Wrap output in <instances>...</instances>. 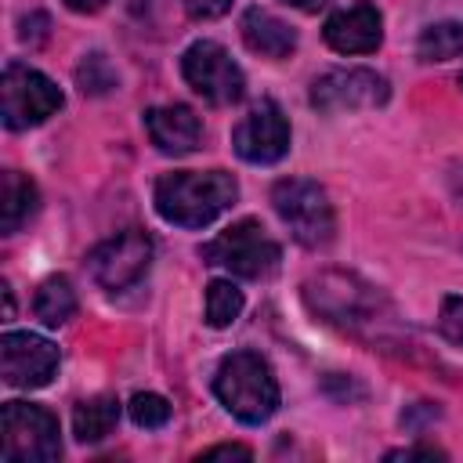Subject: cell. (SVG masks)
I'll return each mask as SVG.
<instances>
[{
  "label": "cell",
  "mask_w": 463,
  "mask_h": 463,
  "mask_svg": "<svg viewBox=\"0 0 463 463\" xmlns=\"http://www.w3.org/2000/svg\"><path fill=\"white\" fill-rule=\"evenodd\" d=\"M239 195V184L224 170H174L156 181V210L177 228H203L217 221Z\"/></svg>",
  "instance_id": "cell-1"
},
{
  "label": "cell",
  "mask_w": 463,
  "mask_h": 463,
  "mask_svg": "<svg viewBox=\"0 0 463 463\" xmlns=\"http://www.w3.org/2000/svg\"><path fill=\"white\" fill-rule=\"evenodd\" d=\"M213 394L242 423H264L279 409V383L257 351H232L213 376Z\"/></svg>",
  "instance_id": "cell-2"
},
{
  "label": "cell",
  "mask_w": 463,
  "mask_h": 463,
  "mask_svg": "<svg viewBox=\"0 0 463 463\" xmlns=\"http://www.w3.org/2000/svg\"><path fill=\"white\" fill-rule=\"evenodd\" d=\"M304 297L318 318L340 329H365L383 311V297L347 271H322L304 286Z\"/></svg>",
  "instance_id": "cell-3"
},
{
  "label": "cell",
  "mask_w": 463,
  "mask_h": 463,
  "mask_svg": "<svg viewBox=\"0 0 463 463\" xmlns=\"http://www.w3.org/2000/svg\"><path fill=\"white\" fill-rule=\"evenodd\" d=\"M271 206L300 246L318 250L333 242L336 217H333V203L322 184L307 177H286L271 188Z\"/></svg>",
  "instance_id": "cell-4"
},
{
  "label": "cell",
  "mask_w": 463,
  "mask_h": 463,
  "mask_svg": "<svg viewBox=\"0 0 463 463\" xmlns=\"http://www.w3.org/2000/svg\"><path fill=\"white\" fill-rule=\"evenodd\" d=\"M199 253H203L206 264L224 268L232 275H239V279H268L279 268V260H282L279 242L253 217L235 221L232 228H224L221 235H213Z\"/></svg>",
  "instance_id": "cell-5"
},
{
  "label": "cell",
  "mask_w": 463,
  "mask_h": 463,
  "mask_svg": "<svg viewBox=\"0 0 463 463\" xmlns=\"http://www.w3.org/2000/svg\"><path fill=\"white\" fill-rule=\"evenodd\" d=\"M61 109V90L54 87V80H47L43 72L11 61L0 76V112H4V127L7 130H25L43 123L47 116H54Z\"/></svg>",
  "instance_id": "cell-6"
},
{
  "label": "cell",
  "mask_w": 463,
  "mask_h": 463,
  "mask_svg": "<svg viewBox=\"0 0 463 463\" xmlns=\"http://www.w3.org/2000/svg\"><path fill=\"white\" fill-rule=\"evenodd\" d=\"M4 427V456L11 463H51L61 452L58 420L43 405L7 402L0 412Z\"/></svg>",
  "instance_id": "cell-7"
},
{
  "label": "cell",
  "mask_w": 463,
  "mask_h": 463,
  "mask_svg": "<svg viewBox=\"0 0 463 463\" xmlns=\"http://www.w3.org/2000/svg\"><path fill=\"white\" fill-rule=\"evenodd\" d=\"M181 72H184L188 87L199 98H206L210 105H235L242 98V90H246L242 69L213 40H195L181 58Z\"/></svg>",
  "instance_id": "cell-8"
},
{
  "label": "cell",
  "mask_w": 463,
  "mask_h": 463,
  "mask_svg": "<svg viewBox=\"0 0 463 463\" xmlns=\"http://www.w3.org/2000/svg\"><path fill=\"white\" fill-rule=\"evenodd\" d=\"M391 94L387 80L373 69H329L311 83V105L318 112L376 109Z\"/></svg>",
  "instance_id": "cell-9"
},
{
  "label": "cell",
  "mask_w": 463,
  "mask_h": 463,
  "mask_svg": "<svg viewBox=\"0 0 463 463\" xmlns=\"http://www.w3.org/2000/svg\"><path fill=\"white\" fill-rule=\"evenodd\" d=\"M148 260H152V239L145 232H137V228H127V232L105 239L87 257L94 282L105 286V289H127V286H134L148 271Z\"/></svg>",
  "instance_id": "cell-10"
},
{
  "label": "cell",
  "mask_w": 463,
  "mask_h": 463,
  "mask_svg": "<svg viewBox=\"0 0 463 463\" xmlns=\"http://www.w3.org/2000/svg\"><path fill=\"white\" fill-rule=\"evenodd\" d=\"M232 145H235L239 159H246V163H257V166L279 163L289 152V123H286L282 109L275 101L253 105L232 130Z\"/></svg>",
  "instance_id": "cell-11"
},
{
  "label": "cell",
  "mask_w": 463,
  "mask_h": 463,
  "mask_svg": "<svg viewBox=\"0 0 463 463\" xmlns=\"http://www.w3.org/2000/svg\"><path fill=\"white\" fill-rule=\"evenodd\" d=\"M0 369L11 387H43L58 373V347L36 333H4Z\"/></svg>",
  "instance_id": "cell-12"
},
{
  "label": "cell",
  "mask_w": 463,
  "mask_h": 463,
  "mask_svg": "<svg viewBox=\"0 0 463 463\" xmlns=\"http://www.w3.org/2000/svg\"><path fill=\"white\" fill-rule=\"evenodd\" d=\"M322 36L340 54H369L383 40V22H380V11L373 4H351V7L326 18Z\"/></svg>",
  "instance_id": "cell-13"
},
{
  "label": "cell",
  "mask_w": 463,
  "mask_h": 463,
  "mask_svg": "<svg viewBox=\"0 0 463 463\" xmlns=\"http://www.w3.org/2000/svg\"><path fill=\"white\" fill-rule=\"evenodd\" d=\"M145 127H148L152 145L166 156H188V152H195V145L203 137L199 116L188 105H156L145 112Z\"/></svg>",
  "instance_id": "cell-14"
},
{
  "label": "cell",
  "mask_w": 463,
  "mask_h": 463,
  "mask_svg": "<svg viewBox=\"0 0 463 463\" xmlns=\"http://www.w3.org/2000/svg\"><path fill=\"white\" fill-rule=\"evenodd\" d=\"M239 29H242L246 47L253 54H264V58H286L297 47V33L282 18H275L271 11H260V7H250L242 14V25Z\"/></svg>",
  "instance_id": "cell-15"
},
{
  "label": "cell",
  "mask_w": 463,
  "mask_h": 463,
  "mask_svg": "<svg viewBox=\"0 0 463 463\" xmlns=\"http://www.w3.org/2000/svg\"><path fill=\"white\" fill-rule=\"evenodd\" d=\"M36 203H40L36 184L18 170H4V177H0V232L14 235L36 213Z\"/></svg>",
  "instance_id": "cell-16"
},
{
  "label": "cell",
  "mask_w": 463,
  "mask_h": 463,
  "mask_svg": "<svg viewBox=\"0 0 463 463\" xmlns=\"http://www.w3.org/2000/svg\"><path fill=\"white\" fill-rule=\"evenodd\" d=\"M116 423H119V402L112 394L87 398L72 412V430H76L80 441H101L116 430Z\"/></svg>",
  "instance_id": "cell-17"
},
{
  "label": "cell",
  "mask_w": 463,
  "mask_h": 463,
  "mask_svg": "<svg viewBox=\"0 0 463 463\" xmlns=\"http://www.w3.org/2000/svg\"><path fill=\"white\" fill-rule=\"evenodd\" d=\"M33 311L43 326H65L76 311V293H72V282L65 275H51L47 282H40L36 289V300H33Z\"/></svg>",
  "instance_id": "cell-18"
},
{
  "label": "cell",
  "mask_w": 463,
  "mask_h": 463,
  "mask_svg": "<svg viewBox=\"0 0 463 463\" xmlns=\"http://www.w3.org/2000/svg\"><path fill=\"white\" fill-rule=\"evenodd\" d=\"M459 51H463V22H434L416 40V54L423 61H449Z\"/></svg>",
  "instance_id": "cell-19"
},
{
  "label": "cell",
  "mask_w": 463,
  "mask_h": 463,
  "mask_svg": "<svg viewBox=\"0 0 463 463\" xmlns=\"http://www.w3.org/2000/svg\"><path fill=\"white\" fill-rule=\"evenodd\" d=\"M239 311H242V289L224 279H213L206 286V322L213 329H224L239 318Z\"/></svg>",
  "instance_id": "cell-20"
},
{
  "label": "cell",
  "mask_w": 463,
  "mask_h": 463,
  "mask_svg": "<svg viewBox=\"0 0 463 463\" xmlns=\"http://www.w3.org/2000/svg\"><path fill=\"white\" fill-rule=\"evenodd\" d=\"M76 83L83 94H109L116 87V69L109 65V58L101 51H90L76 65Z\"/></svg>",
  "instance_id": "cell-21"
},
{
  "label": "cell",
  "mask_w": 463,
  "mask_h": 463,
  "mask_svg": "<svg viewBox=\"0 0 463 463\" xmlns=\"http://www.w3.org/2000/svg\"><path fill=\"white\" fill-rule=\"evenodd\" d=\"M130 420L137 427H145V430H156V427H163L170 420V402L163 394H148V391L134 394L130 398Z\"/></svg>",
  "instance_id": "cell-22"
},
{
  "label": "cell",
  "mask_w": 463,
  "mask_h": 463,
  "mask_svg": "<svg viewBox=\"0 0 463 463\" xmlns=\"http://www.w3.org/2000/svg\"><path fill=\"white\" fill-rule=\"evenodd\" d=\"M438 326H441L445 340H452L456 347H463V297H445L441 300Z\"/></svg>",
  "instance_id": "cell-23"
},
{
  "label": "cell",
  "mask_w": 463,
  "mask_h": 463,
  "mask_svg": "<svg viewBox=\"0 0 463 463\" xmlns=\"http://www.w3.org/2000/svg\"><path fill=\"white\" fill-rule=\"evenodd\" d=\"M181 4H184L188 18H195V22H213L232 7V0H181Z\"/></svg>",
  "instance_id": "cell-24"
},
{
  "label": "cell",
  "mask_w": 463,
  "mask_h": 463,
  "mask_svg": "<svg viewBox=\"0 0 463 463\" xmlns=\"http://www.w3.org/2000/svg\"><path fill=\"white\" fill-rule=\"evenodd\" d=\"M25 43H40L47 36V14H33V18H22V33H18Z\"/></svg>",
  "instance_id": "cell-25"
},
{
  "label": "cell",
  "mask_w": 463,
  "mask_h": 463,
  "mask_svg": "<svg viewBox=\"0 0 463 463\" xmlns=\"http://www.w3.org/2000/svg\"><path fill=\"white\" fill-rule=\"evenodd\" d=\"M253 452L246 449V445H213V449H206L199 459H250Z\"/></svg>",
  "instance_id": "cell-26"
},
{
  "label": "cell",
  "mask_w": 463,
  "mask_h": 463,
  "mask_svg": "<svg viewBox=\"0 0 463 463\" xmlns=\"http://www.w3.org/2000/svg\"><path fill=\"white\" fill-rule=\"evenodd\" d=\"M387 459H445L441 449H394L387 452Z\"/></svg>",
  "instance_id": "cell-27"
},
{
  "label": "cell",
  "mask_w": 463,
  "mask_h": 463,
  "mask_svg": "<svg viewBox=\"0 0 463 463\" xmlns=\"http://www.w3.org/2000/svg\"><path fill=\"white\" fill-rule=\"evenodd\" d=\"M449 192H452V199L463 206V166H452V174H449Z\"/></svg>",
  "instance_id": "cell-28"
},
{
  "label": "cell",
  "mask_w": 463,
  "mask_h": 463,
  "mask_svg": "<svg viewBox=\"0 0 463 463\" xmlns=\"http://www.w3.org/2000/svg\"><path fill=\"white\" fill-rule=\"evenodd\" d=\"M65 7H72V11H80V14H90V11L105 7V0H65Z\"/></svg>",
  "instance_id": "cell-29"
},
{
  "label": "cell",
  "mask_w": 463,
  "mask_h": 463,
  "mask_svg": "<svg viewBox=\"0 0 463 463\" xmlns=\"http://www.w3.org/2000/svg\"><path fill=\"white\" fill-rule=\"evenodd\" d=\"M286 4H293V7H300V11H318V7L329 4V0H286Z\"/></svg>",
  "instance_id": "cell-30"
},
{
  "label": "cell",
  "mask_w": 463,
  "mask_h": 463,
  "mask_svg": "<svg viewBox=\"0 0 463 463\" xmlns=\"http://www.w3.org/2000/svg\"><path fill=\"white\" fill-rule=\"evenodd\" d=\"M459 83H463V76H459Z\"/></svg>",
  "instance_id": "cell-31"
}]
</instances>
